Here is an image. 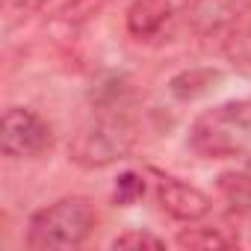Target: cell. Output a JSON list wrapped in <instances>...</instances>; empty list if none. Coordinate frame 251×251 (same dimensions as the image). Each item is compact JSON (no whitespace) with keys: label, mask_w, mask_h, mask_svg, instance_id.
<instances>
[{"label":"cell","mask_w":251,"mask_h":251,"mask_svg":"<svg viewBox=\"0 0 251 251\" xmlns=\"http://www.w3.org/2000/svg\"><path fill=\"white\" fill-rule=\"evenodd\" d=\"M189 148L204 160L251 163V100H227L201 112L189 127Z\"/></svg>","instance_id":"1"},{"label":"cell","mask_w":251,"mask_h":251,"mask_svg":"<svg viewBox=\"0 0 251 251\" xmlns=\"http://www.w3.org/2000/svg\"><path fill=\"white\" fill-rule=\"evenodd\" d=\"M98 225V213L89 198L68 195L39 210L27 227V248L33 251H59L80 248Z\"/></svg>","instance_id":"2"},{"label":"cell","mask_w":251,"mask_h":251,"mask_svg":"<svg viewBox=\"0 0 251 251\" xmlns=\"http://www.w3.org/2000/svg\"><path fill=\"white\" fill-rule=\"evenodd\" d=\"M136 145V127L127 115H98L71 139L68 154L83 169H103L124 160Z\"/></svg>","instance_id":"3"},{"label":"cell","mask_w":251,"mask_h":251,"mask_svg":"<svg viewBox=\"0 0 251 251\" xmlns=\"http://www.w3.org/2000/svg\"><path fill=\"white\" fill-rule=\"evenodd\" d=\"M53 145L50 124L24 106H9L3 112V130H0V148L12 160H33L42 157Z\"/></svg>","instance_id":"4"},{"label":"cell","mask_w":251,"mask_h":251,"mask_svg":"<svg viewBox=\"0 0 251 251\" xmlns=\"http://www.w3.org/2000/svg\"><path fill=\"white\" fill-rule=\"evenodd\" d=\"M186 9L189 0H136L127 12V30L136 42H163Z\"/></svg>","instance_id":"5"},{"label":"cell","mask_w":251,"mask_h":251,"mask_svg":"<svg viewBox=\"0 0 251 251\" xmlns=\"http://www.w3.org/2000/svg\"><path fill=\"white\" fill-rule=\"evenodd\" d=\"M157 201H160L163 213H169L177 222H198L213 207L207 192H201L198 186L183 183L177 177H160L157 180Z\"/></svg>","instance_id":"6"},{"label":"cell","mask_w":251,"mask_h":251,"mask_svg":"<svg viewBox=\"0 0 251 251\" xmlns=\"http://www.w3.org/2000/svg\"><path fill=\"white\" fill-rule=\"evenodd\" d=\"M219 192L239 216H251V175H242V172L222 175Z\"/></svg>","instance_id":"7"},{"label":"cell","mask_w":251,"mask_h":251,"mask_svg":"<svg viewBox=\"0 0 251 251\" xmlns=\"http://www.w3.org/2000/svg\"><path fill=\"white\" fill-rule=\"evenodd\" d=\"M180 248H227L233 239H227L219 227H189L177 236Z\"/></svg>","instance_id":"8"},{"label":"cell","mask_w":251,"mask_h":251,"mask_svg":"<svg viewBox=\"0 0 251 251\" xmlns=\"http://www.w3.org/2000/svg\"><path fill=\"white\" fill-rule=\"evenodd\" d=\"M48 0H0V12H3L6 27L24 24L27 18H33L36 12H42V6Z\"/></svg>","instance_id":"9"},{"label":"cell","mask_w":251,"mask_h":251,"mask_svg":"<svg viewBox=\"0 0 251 251\" xmlns=\"http://www.w3.org/2000/svg\"><path fill=\"white\" fill-rule=\"evenodd\" d=\"M145 195V177L136 175V172H124L118 180H115V192H112V201L121 204V207H127L133 201H139Z\"/></svg>","instance_id":"10"},{"label":"cell","mask_w":251,"mask_h":251,"mask_svg":"<svg viewBox=\"0 0 251 251\" xmlns=\"http://www.w3.org/2000/svg\"><path fill=\"white\" fill-rule=\"evenodd\" d=\"M109 3H115V0H68L59 15H62V21H68V24H83V21L95 18L100 9H106Z\"/></svg>","instance_id":"11"},{"label":"cell","mask_w":251,"mask_h":251,"mask_svg":"<svg viewBox=\"0 0 251 251\" xmlns=\"http://www.w3.org/2000/svg\"><path fill=\"white\" fill-rule=\"evenodd\" d=\"M112 248H166V242L148 230H127L112 239Z\"/></svg>","instance_id":"12"},{"label":"cell","mask_w":251,"mask_h":251,"mask_svg":"<svg viewBox=\"0 0 251 251\" xmlns=\"http://www.w3.org/2000/svg\"><path fill=\"white\" fill-rule=\"evenodd\" d=\"M225 50H227V56L236 59V62H251V27L233 30V36L227 39Z\"/></svg>","instance_id":"13"}]
</instances>
